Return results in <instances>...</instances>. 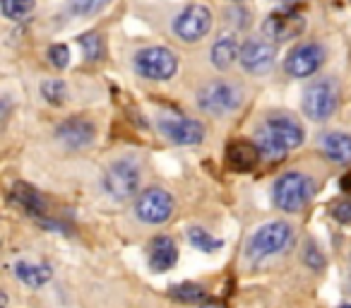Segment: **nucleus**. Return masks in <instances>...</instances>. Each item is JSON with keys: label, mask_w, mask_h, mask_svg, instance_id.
Instances as JSON below:
<instances>
[{"label": "nucleus", "mask_w": 351, "mask_h": 308, "mask_svg": "<svg viewBox=\"0 0 351 308\" xmlns=\"http://www.w3.org/2000/svg\"><path fill=\"white\" fill-rule=\"evenodd\" d=\"M313 196H315V181L301 171L282 174L272 186V202L287 215L301 212Z\"/></svg>", "instance_id": "1"}, {"label": "nucleus", "mask_w": 351, "mask_h": 308, "mask_svg": "<svg viewBox=\"0 0 351 308\" xmlns=\"http://www.w3.org/2000/svg\"><path fill=\"white\" fill-rule=\"evenodd\" d=\"M293 239V226L284 220H274L267 224L258 226V229L250 234L248 244H245V253L250 260H265L272 258V255L282 253Z\"/></svg>", "instance_id": "2"}, {"label": "nucleus", "mask_w": 351, "mask_h": 308, "mask_svg": "<svg viewBox=\"0 0 351 308\" xmlns=\"http://www.w3.org/2000/svg\"><path fill=\"white\" fill-rule=\"evenodd\" d=\"M241 104H243V89L229 80H212L197 92V106L215 118L239 111Z\"/></svg>", "instance_id": "3"}, {"label": "nucleus", "mask_w": 351, "mask_h": 308, "mask_svg": "<svg viewBox=\"0 0 351 308\" xmlns=\"http://www.w3.org/2000/svg\"><path fill=\"white\" fill-rule=\"evenodd\" d=\"M142 171L135 159H116L111 167L104 171V191L118 202H125L140 193Z\"/></svg>", "instance_id": "4"}, {"label": "nucleus", "mask_w": 351, "mask_h": 308, "mask_svg": "<svg viewBox=\"0 0 351 308\" xmlns=\"http://www.w3.org/2000/svg\"><path fill=\"white\" fill-rule=\"evenodd\" d=\"M339 104V87L335 78H317L303 89V113L313 123H325L337 111Z\"/></svg>", "instance_id": "5"}, {"label": "nucleus", "mask_w": 351, "mask_h": 308, "mask_svg": "<svg viewBox=\"0 0 351 308\" xmlns=\"http://www.w3.org/2000/svg\"><path fill=\"white\" fill-rule=\"evenodd\" d=\"M135 73L152 82H166L178 73V56L169 46H147L135 54Z\"/></svg>", "instance_id": "6"}, {"label": "nucleus", "mask_w": 351, "mask_h": 308, "mask_svg": "<svg viewBox=\"0 0 351 308\" xmlns=\"http://www.w3.org/2000/svg\"><path fill=\"white\" fill-rule=\"evenodd\" d=\"M212 22H215V15L207 5L202 3H193V5L183 8L178 15H176L173 25H171V32H173L176 39H181L183 44H197L202 41L212 29Z\"/></svg>", "instance_id": "7"}, {"label": "nucleus", "mask_w": 351, "mask_h": 308, "mask_svg": "<svg viewBox=\"0 0 351 308\" xmlns=\"http://www.w3.org/2000/svg\"><path fill=\"white\" fill-rule=\"evenodd\" d=\"M176 210V202L173 196L164 188H147V191L137 193L135 198V212L137 222L142 224H149V226H161L173 217Z\"/></svg>", "instance_id": "8"}, {"label": "nucleus", "mask_w": 351, "mask_h": 308, "mask_svg": "<svg viewBox=\"0 0 351 308\" xmlns=\"http://www.w3.org/2000/svg\"><path fill=\"white\" fill-rule=\"evenodd\" d=\"M156 130L173 145L191 147L205 140V126L197 118L178 116V113H161L156 118Z\"/></svg>", "instance_id": "9"}, {"label": "nucleus", "mask_w": 351, "mask_h": 308, "mask_svg": "<svg viewBox=\"0 0 351 308\" xmlns=\"http://www.w3.org/2000/svg\"><path fill=\"white\" fill-rule=\"evenodd\" d=\"M327 54L322 49V44L317 41H303V44H296L289 56L284 58V73L289 78H311L317 70L322 68Z\"/></svg>", "instance_id": "10"}, {"label": "nucleus", "mask_w": 351, "mask_h": 308, "mask_svg": "<svg viewBox=\"0 0 351 308\" xmlns=\"http://www.w3.org/2000/svg\"><path fill=\"white\" fill-rule=\"evenodd\" d=\"M263 36L272 44H282V41L296 39L303 29H306V20L298 15L293 8H277L263 20Z\"/></svg>", "instance_id": "11"}, {"label": "nucleus", "mask_w": 351, "mask_h": 308, "mask_svg": "<svg viewBox=\"0 0 351 308\" xmlns=\"http://www.w3.org/2000/svg\"><path fill=\"white\" fill-rule=\"evenodd\" d=\"M274 60H277V44L267 39H245L239 46V63L250 75L269 73L274 68Z\"/></svg>", "instance_id": "12"}, {"label": "nucleus", "mask_w": 351, "mask_h": 308, "mask_svg": "<svg viewBox=\"0 0 351 308\" xmlns=\"http://www.w3.org/2000/svg\"><path fill=\"white\" fill-rule=\"evenodd\" d=\"M263 126L287 147V152L296 150V147H301L306 142V130H303L301 121H296L289 113H269L263 121Z\"/></svg>", "instance_id": "13"}, {"label": "nucleus", "mask_w": 351, "mask_h": 308, "mask_svg": "<svg viewBox=\"0 0 351 308\" xmlns=\"http://www.w3.org/2000/svg\"><path fill=\"white\" fill-rule=\"evenodd\" d=\"M94 135H97L94 123L82 116L68 118V121H63L56 128V137H58L68 150H84V147H89L94 142Z\"/></svg>", "instance_id": "14"}, {"label": "nucleus", "mask_w": 351, "mask_h": 308, "mask_svg": "<svg viewBox=\"0 0 351 308\" xmlns=\"http://www.w3.org/2000/svg\"><path fill=\"white\" fill-rule=\"evenodd\" d=\"M147 263H149L152 272H169L171 268H176L178 263V246L171 236L161 234L154 236L149 241V248H147Z\"/></svg>", "instance_id": "15"}, {"label": "nucleus", "mask_w": 351, "mask_h": 308, "mask_svg": "<svg viewBox=\"0 0 351 308\" xmlns=\"http://www.w3.org/2000/svg\"><path fill=\"white\" fill-rule=\"evenodd\" d=\"M260 162V152L255 142L248 140H234L226 147V167L236 174H250Z\"/></svg>", "instance_id": "16"}, {"label": "nucleus", "mask_w": 351, "mask_h": 308, "mask_svg": "<svg viewBox=\"0 0 351 308\" xmlns=\"http://www.w3.org/2000/svg\"><path fill=\"white\" fill-rule=\"evenodd\" d=\"M322 154L335 164H351V135L349 132H325L320 140Z\"/></svg>", "instance_id": "17"}, {"label": "nucleus", "mask_w": 351, "mask_h": 308, "mask_svg": "<svg viewBox=\"0 0 351 308\" xmlns=\"http://www.w3.org/2000/svg\"><path fill=\"white\" fill-rule=\"evenodd\" d=\"M239 58V39L231 34L226 36H219V39L212 44V51H210V63L215 65L217 70H229L231 65L236 63Z\"/></svg>", "instance_id": "18"}, {"label": "nucleus", "mask_w": 351, "mask_h": 308, "mask_svg": "<svg viewBox=\"0 0 351 308\" xmlns=\"http://www.w3.org/2000/svg\"><path fill=\"white\" fill-rule=\"evenodd\" d=\"M12 200H15L27 215H32V217L46 215V200L41 198V193L36 191L34 186H29V183H22V181L15 183V188H12Z\"/></svg>", "instance_id": "19"}, {"label": "nucleus", "mask_w": 351, "mask_h": 308, "mask_svg": "<svg viewBox=\"0 0 351 308\" xmlns=\"http://www.w3.org/2000/svg\"><path fill=\"white\" fill-rule=\"evenodd\" d=\"M255 147H258L260 157L267 159V162H272V164L287 159V147H284L265 126H258V130H255Z\"/></svg>", "instance_id": "20"}, {"label": "nucleus", "mask_w": 351, "mask_h": 308, "mask_svg": "<svg viewBox=\"0 0 351 308\" xmlns=\"http://www.w3.org/2000/svg\"><path fill=\"white\" fill-rule=\"evenodd\" d=\"M15 274L20 282H25L27 287L32 289H39L44 287L46 282H51L53 277V270L44 263H17L15 265Z\"/></svg>", "instance_id": "21"}, {"label": "nucleus", "mask_w": 351, "mask_h": 308, "mask_svg": "<svg viewBox=\"0 0 351 308\" xmlns=\"http://www.w3.org/2000/svg\"><path fill=\"white\" fill-rule=\"evenodd\" d=\"M169 296L178 303H200L207 298V292L197 282H181V284H171Z\"/></svg>", "instance_id": "22"}, {"label": "nucleus", "mask_w": 351, "mask_h": 308, "mask_svg": "<svg viewBox=\"0 0 351 308\" xmlns=\"http://www.w3.org/2000/svg\"><path fill=\"white\" fill-rule=\"evenodd\" d=\"M188 241H191L193 248L202 250V253H217V250L224 246V241L212 236L210 231L202 229V226H191V229H188Z\"/></svg>", "instance_id": "23"}, {"label": "nucleus", "mask_w": 351, "mask_h": 308, "mask_svg": "<svg viewBox=\"0 0 351 308\" xmlns=\"http://www.w3.org/2000/svg\"><path fill=\"white\" fill-rule=\"evenodd\" d=\"M36 0H0V12L12 22H20L32 15Z\"/></svg>", "instance_id": "24"}, {"label": "nucleus", "mask_w": 351, "mask_h": 308, "mask_svg": "<svg viewBox=\"0 0 351 308\" xmlns=\"http://www.w3.org/2000/svg\"><path fill=\"white\" fill-rule=\"evenodd\" d=\"M41 97H44L51 106H63V104L68 102V84L58 78L44 80V82H41Z\"/></svg>", "instance_id": "25"}, {"label": "nucleus", "mask_w": 351, "mask_h": 308, "mask_svg": "<svg viewBox=\"0 0 351 308\" xmlns=\"http://www.w3.org/2000/svg\"><path fill=\"white\" fill-rule=\"evenodd\" d=\"M77 44L82 46L84 60H89V63H97V60H101V56H104V39H101V34H97V32L80 34L77 36Z\"/></svg>", "instance_id": "26"}, {"label": "nucleus", "mask_w": 351, "mask_h": 308, "mask_svg": "<svg viewBox=\"0 0 351 308\" xmlns=\"http://www.w3.org/2000/svg\"><path fill=\"white\" fill-rule=\"evenodd\" d=\"M111 0H70V12L77 17H92L99 15Z\"/></svg>", "instance_id": "27"}, {"label": "nucleus", "mask_w": 351, "mask_h": 308, "mask_svg": "<svg viewBox=\"0 0 351 308\" xmlns=\"http://www.w3.org/2000/svg\"><path fill=\"white\" fill-rule=\"evenodd\" d=\"M226 20H229V25L234 27V29L241 32V29H248L253 15H250L248 8H243V3H239V5L234 3V8H231V10H226Z\"/></svg>", "instance_id": "28"}, {"label": "nucleus", "mask_w": 351, "mask_h": 308, "mask_svg": "<svg viewBox=\"0 0 351 308\" xmlns=\"http://www.w3.org/2000/svg\"><path fill=\"white\" fill-rule=\"evenodd\" d=\"M303 263L311 270H322L327 265V260H325V255H322V250L317 248L313 241H308L306 248H303Z\"/></svg>", "instance_id": "29"}, {"label": "nucleus", "mask_w": 351, "mask_h": 308, "mask_svg": "<svg viewBox=\"0 0 351 308\" xmlns=\"http://www.w3.org/2000/svg\"><path fill=\"white\" fill-rule=\"evenodd\" d=\"M49 63L53 65V68H58V70H63V68H68V63H70V49L65 44H53L49 49Z\"/></svg>", "instance_id": "30"}, {"label": "nucleus", "mask_w": 351, "mask_h": 308, "mask_svg": "<svg viewBox=\"0 0 351 308\" xmlns=\"http://www.w3.org/2000/svg\"><path fill=\"white\" fill-rule=\"evenodd\" d=\"M332 217L339 224H351V198H344V200H337L332 205Z\"/></svg>", "instance_id": "31"}, {"label": "nucleus", "mask_w": 351, "mask_h": 308, "mask_svg": "<svg viewBox=\"0 0 351 308\" xmlns=\"http://www.w3.org/2000/svg\"><path fill=\"white\" fill-rule=\"evenodd\" d=\"M10 113H12V102H10V99H0V130L5 128Z\"/></svg>", "instance_id": "32"}, {"label": "nucleus", "mask_w": 351, "mask_h": 308, "mask_svg": "<svg viewBox=\"0 0 351 308\" xmlns=\"http://www.w3.org/2000/svg\"><path fill=\"white\" fill-rule=\"evenodd\" d=\"M339 191L341 193H351V171H346L344 176L339 178Z\"/></svg>", "instance_id": "33"}, {"label": "nucleus", "mask_w": 351, "mask_h": 308, "mask_svg": "<svg viewBox=\"0 0 351 308\" xmlns=\"http://www.w3.org/2000/svg\"><path fill=\"white\" fill-rule=\"evenodd\" d=\"M202 308H226V303H205Z\"/></svg>", "instance_id": "34"}, {"label": "nucleus", "mask_w": 351, "mask_h": 308, "mask_svg": "<svg viewBox=\"0 0 351 308\" xmlns=\"http://www.w3.org/2000/svg\"><path fill=\"white\" fill-rule=\"evenodd\" d=\"M279 3H282L284 8H293V5H296V0H279Z\"/></svg>", "instance_id": "35"}, {"label": "nucleus", "mask_w": 351, "mask_h": 308, "mask_svg": "<svg viewBox=\"0 0 351 308\" xmlns=\"http://www.w3.org/2000/svg\"><path fill=\"white\" fill-rule=\"evenodd\" d=\"M8 306V296L3 292H0V308H5Z\"/></svg>", "instance_id": "36"}, {"label": "nucleus", "mask_w": 351, "mask_h": 308, "mask_svg": "<svg viewBox=\"0 0 351 308\" xmlns=\"http://www.w3.org/2000/svg\"><path fill=\"white\" fill-rule=\"evenodd\" d=\"M339 308H351V303H341V306Z\"/></svg>", "instance_id": "37"}, {"label": "nucleus", "mask_w": 351, "mask_h": 308, "mask_svg": "<svg viewBox=\"0 0 351 308\" xmlns=\"http://www.w3.org/2000/svg\"><path fill=\"white\" fill-rule=\"evenodd\" d=\"M234 3H236V5H239V3H245V0H234Z\"/></svg>", "instance_id": "38"}]
</instances>
